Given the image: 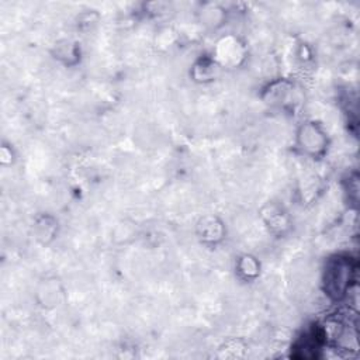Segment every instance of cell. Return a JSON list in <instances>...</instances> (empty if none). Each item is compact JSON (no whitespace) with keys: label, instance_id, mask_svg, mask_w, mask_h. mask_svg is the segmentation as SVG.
Instances as JSON below:
<instances>
[{"label":"cell","instance_id":"10","mask_svg":"<svg viewBox=\"0 0 360 360\" xmlns=\"http://www.w3.org/2000/svg\"><path fill=\"white\" fill-rule=\"evenodd\" d=\"M248 346L242 339H228L218 347V356L222 359H239L245 356Z\"/></svg>","mask_w":360,"mask_h":360},{"label":"cell","instance_id":"11","mask_svg":"<svg viewBox=\"0 0 360 360\" xmlns=\"http://www.w3.org/2000/svg\"><path fill=\"white\" fill-rule=\"evenodd\" d=\"M79 55H80L79 46L72 42H65L63 45H58V48H56V56L59 59H62L66 65L76 63Z\"/></svg>","mask_w":360,"mask_h":360},{"label":"cell","instance_id":"8","mask_svg":"<svg viewBox=\"0 0 360 360\" xmlns=\"http://www.w3.org/2000/svg\"><path fill=\"white\" fill-rule=\"evenodd\" d=\"M235 270L243 281H253L260 274V263L255 256L245 253L236 259Z\"/></svg>","mask_w":360,"mask_h":360},{"label":"cell","instance_id":"7","mask_svg":"<svg viewBox=\"0 0 360 360\" xmlns=\"http://www.w3.org/2000/svg\"><path fill=\"white\" fill-rule=\"evenodd\" d=\"M221 66L215 62V59L210 56H201L198 58L194 65L191 66V79L198 83H210L215 80L221 72Z\"/></svg>","mask_w":360,"mask_h":360},{"label":"cell","instance_id":"9","mask_svg":"<svg viewBox=\"0 0 360 360\" xmlns=\"http://www.w3.org/2000/svg\"><path fill=\"white\" fill-rule=\"evenodd\" d=\"M56 229H58V221L45 214V215H41L35 219L34 222V232H35V238L41 242V243H48L51 242L53 238H55V233H56Z\"/></svg>","mask_w":360,"mask_h":360},{"label":"cell","instance_id":"6","mask_svg":"<svg viewBox=\"0 0 360 360\" xmlns=\"http://www.w3.org/2000/svg\"><path fill=\"white\" fill-rule=\"evenodd\" d=\"M198 239L205 245H217L225 236L224 222L215 215L202 217L197 224Z\"/></svg>","mask_w":360,"mask_h":360},{"label":"cell","instance_id":"5","mask_svg":"<svg viewBox=\"0 0 360 360\" xmlns=\"http://www.w3.org/2000/svg\"><path fill=\"white\" fill-rule=\"evenodd\" d=\"M260 217L267 229L274 235H284L291 228V218L283 205L267 202L260 210Z\"/></svg>","mask_w":360,"mask_h":360},{"label":"cell","instance_id":"2","mask_svg":"<svg viewBox=\"0 0 360 360\" xmlns=\"http://www.w3.org/2000/svg\"><path fill=\"white\" fill-rule=\"evenodd\" d=\"M295 148L301 155L321 159L329 148V138L325 128L316 121H304L295 132Z\"/></svg>","mask_w":360,"mask_h":360},{"label":"cell","instance_id":"4","mask_svg":"<svg viewBox=\"0 0 360 360\" xmlns=\"http://www.w3.org/2000/svg\"><path fill=\"white\" fill-rule=\"evenodd\" d=\"M262 97L269 105L278 107L281 110L294 108L298 103L295 84L288 79H277L269 83Z\"/></svg>","mask_w":360,"mask_h":360},{"label":"cell","instance_id":"3","mask_svg":"<svg viewBox=\"0 0 360 360\" xmlns=\"http://www.w3.org/2000/svg\"><path fill=\"white\" fill-rule=\"evenodd\" d=\"M222 68H236L246 58L245 44L235 35H225L217 41L211 55Z\"/></svg>","mask_w":360,"mask_h":360},{"label":"cell","instance_id":"1","mask_svg":"<svg viewBox=\"0 0 360 360\" xmlns=\"http://www.w3.org/2000/svg\"><path fill=\"white\" fill-rule=\"evenodd\" d=\"M354 271L356 267L350 257L343 255H335L329 257L326 260L322 276L325 294L333 301L343 300L350 291L352 283L354 281Z\"/></svg>","mask_w":360,"mask_h":360}]
</instances>
